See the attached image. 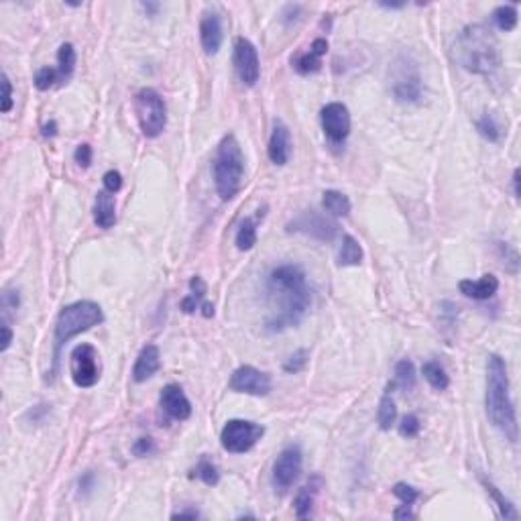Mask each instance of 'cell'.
Instances as JSON below:
<instances>
[{
    "label": "cell",
    "mask_w": 521,
    "mask_h": 521,
    "mask_svg": "<svg viewBox=\"0 0 521 521\" xmlns=\"http://www.w3.org/2000/svg\"><path fill=\"white\" fill-rule=\"evenodd\" d=\"M267 297V332H283L297 326L312 303L308 275L299 265H279L265 281Z\"/></svg>",
    "instance_id": "obj_1"
},
{
    "label": "cell",
    "mask_w": 521,
    "mask_h": 521,
    "mask_svg": "<svg viewBox=\"0 0 521 521\" xmlns=\"http://www.w3.org/2000/svg\"><path fill=\"white\" fill-rule=\"evenodd\" d=\"M92 487H94V474H92V472H86V474L80 478V491L88 493V491H92Z\"/></svg>",
    "instance_id": "obj_48"
},
{
    "label": "cell",
    "mask_w": 521,
    "mask_h": 521,
    "mask_svg": "<svg viewBox=\"0 0 521 521\" xmlns=\"http://www.w3.org/2000/svg\"><path fill=\"white\" fill-rule=\"evenodd\" d=\"M493 21H495V25H497L501 31L509 33V31H513V29L518 27V8H516L513 4L497 6V8L493 10Z\"/></svg>",
    "instance_id": "obj_32"
},
{
    "label": "cell",
    "mask_w": 521,
    "mask_h": 521,
    "mask_svg": "<svg viewBox=\"0 0 521 521\" xmlns=\"http://www.w3.org/2000/svg\"><path fill=\"white\" fill-rule=\"evenodd\" d=\"M94 222L98 224V229H113L116 224V206H115V194L102 189L96 194V202H94Z\"/></svg>",
    "instance_id": "obj_21"
},
{
    "label": "cell",
    "mask_w": 521,
    "mask_h": 521,
    "mask_svg": "<svg viewBox=\"0 0 521 521\" xmlns=\"http://www.w3.org/2000/svg\"><path fill=\"white\" fill-rule=\"evenodd\" d=\"M56 82H59V71L56 67H41L35 73V88L37 90H49Z\"/></svg>",
    "instance_id": "obj_35"
},
{
    "label": "cell",
    "mask_w": 521,
    "mask_h": 521,
    "mask_svg": "<svg viewBox=\"0 0 521 521\" xmlns=\"http://www.w3.org/2000/svg\"><path fill=\"white\" fill-rule=\"evenodd\" d=\"M513 194L516 198H520V170L513 172Z\"/></svg>",
    "instance_id": "obj_52"
},
{
    "label": "cell",
    "mask_w": 521,
    "mask_h": 521,
    "mask_svg": "<svg viewBox=\"0 0 521 521\" xmlns=\"http://www.w3.org/2000/svg\"><path fill=\"white\" fill-rule=\"evenodd\" d=\"M222 39H224V33H222L220 16L216 12H206L204 19L200 21V43H202V49L208 56H216L220 51V47H222Z\"/></svg>",
    "instance_id": "obj_18"
},
{
    "label": "cell",
    "mask_w": 521,
    "mask_h": 521,
    "mask_svg": "<svg viewBox=\"0 0 521 521\" xmlns=\"http://www.w3.org/2000/svg\"><path fill=\"white\" fill-rule=\"evenodd\" d=\"M159 406L175 421H183L192 415L189 400L185 397L183 389L175 383H170V385L163 387V391L159 395Z\"/></svg>",
    "instance_id": "obj_16"
},
{
    "label": "cell",
    "mask_w": 521,
    "mask_h": 521,
    "mask_svg": "<svg viewBox=\"0 0 521 521\" xmlns=\"http://www.w3.org/2000/svg\"><path fill=\"white\" fill-rule=\"evenodd\" d=\"M308 358H310V352H308L305 348L295 350L290 358L283 362V371H286V373H290V375H295V373L303 371V369H305V364H308Z\"/></svg>",
    "instance_id": "obj_34"
},
{
    "label": "cell",
    "mask_w": 521,
    "mask_h": 521,
    "mask_svg": "<svg viewBox=\"0 0 521 521\" xmlns=\"http://www.w3.org/2000/svg\"><path fill=\"white\" fill-rule=\"evenodd\" d=\"M206 291H208V288H206V283H204V279H202L200 275L192 277V281H189V293H192V295L204 299V297H206Z\"/></svg>",
    "instance_id": "obj_44"
},
{
    "label": "cell",
    "mask_w": 521,
    "mask_h": 521,
    "mask_svg": "<svg viewBox=\"0 0 521 521\" xmlns=\"http://www.w3.org/2000/svg\"><path fill=\"white\" fill-rule=\"evenodd\" d=\"M290 232H301L310 238L328 242L336 236L338 232V224L334 220H330L328 216L316 212V210H303L299 216H295L288 224Z\"/></svg>",
    "instance_id": "obj_12"
},
{
    "label": "cell",
    "mask_w": 521,
    "mask_h": 521,
    "mask_svg": "<svg viewBox=\"0 0 521 521\" xmlns=\"http://www.w3.org/2000/svg\"><path fill=\"white\" fill-rule=\"evenodd\" d=\"M395 383H391L385 391V395L381 397L379 402V409H377V419H379V426L381 430H391V426L395 424L397 419V407H395V402L391 397V389H393Z\"/></svg>",
    "instance_id": "obj_26"
},
{
    "label": "cell",
    "mask_w": 521,
    "mask_h": 521,
    "mask_svg": "<svg viewBox=\"0 0 521 521\" xmlns=\"http://www.w3.org/2000/svg\"><path fill=\"white\" fill-rule=\"evenodd\" d=\"M10 108H12V84L8 80V76L2 73V102H0V111L6 115V113H10Z\"/></svg>",
    "instance_id": "obj_40"
},
{
    "label": "cell",
    "mask_w": 521,
    "mask_h": 521,
    "mask_svg": "<svg viewBox=\"0 0 521 521\" xmlns=\"http://www.w3.org/2000/svg\"><path fill=\"white\" fill-rule=\"evenodd\" d=\"M265 428L248 419H229L220 432V444L231 454H244L257 446L263 438Z\"/></svg>",
    "instance_id": "obj_8"
},
{
    "label": "cell",
    "mask_w": 521,
    "mask_h": 521,
    "mask_svg": "<svg viewBox=\"0 0 521 521\" xmlns=\"http://www.w3.org/2000/svg\"><path fill=\"white\" fill-rule=\"evenodd\" d=\"M102 183H104V189H106V192L116 194V192H120V187H122V175L118 174L116 170H111V172L104 174Z\"/></svg>",
    "instance_id": "obj_43"
},
{
    "label": "cell",
    "mask_w": 521,
    "mask_h": 521,
    "mask_svg": "<svg viewBox=\"0 0 521 521\" xmlns=\"http://www.w3.org/2000/svg\"><path fill=\"white\" fill-rule=\"evenodd\" d=\"M161 369V352L155 345H147L141 348L135 367H132V379L135 383H145Z\"/></svg>",
    "instance_id": "obj_19"
},
{
    "label": "cell",
    "mask_w": 521,
    "mask_h": 521,
    "mask_svg": "<svg viewBox=\"0 0 521 521\" xmlns=\"http://www.w3.org/2000/svg\"><path fill=\"white\" fill-rule=\"evenodd\" d=\"M69 375L76 387L90 389L100 381V354L92 345H78L69 354Z\"/></svg>",
    "instance_id": "obj_9"
},
{
    "label": "cell",
    "mask_w": 521,
    "mask_h": 521,
    "mask_svg": "<svg viewBox=\"0 0 521 521\" xmlns=\"http://www.w3.org/2000/svg\"><path fill=\"white\" fill-rule=\"evenodd\" d=\"M236 248L238 251H251L257 244V220L255 218H244L236 231Z\"/></svg>",
    "instance_id": "obj_29"
},
{
    "label": "cell",
    "mask_w": 521,
    "mask_h": 521,
    "mask_svg": "<svg viewBox=\"0 0 521 521\" xmlns=\"http://www.w3.org/2000/svg\"><path fill=\"white\" fill-rule=\"evenodd\" d=\"M73 161L82 167V170H88L92 165V147L88 143H82L76 147L73 151Z\"/></svg>",
    "instance_id": "obj_39"
},
{
    "label": "cell",
    "mask_w": 521,
    "mask_h": 521,
    "mask_svg": "<svg viewBox=\"0 0 521 521\" xmlns=\"http://www.w3.org/2000/svg\"><path fill=\"white\" fill-rule=\"evenodd\" d=\"M301 14H303V8L299 4H288L281 12V21H283L286 27H291L301 19Z\"/></svg>",
    "instance_id": "obj_42"
},
{
    "label": "cell",
    "mask_w": 521,
    "mask_h": 521,
    "mask_svg": "<svg viewBox=\"0 0 521 521\" xmlns=\"http://www.w3.org/2000/svg\"><path fill=\"white\" fill-rule=\"evenodd\" d=\"M476 130H478V135H481L483 139H487L489 143H499V141L503 139V128H501V124L497 122L495 115H491V113H485V115L476 120Z\"/></svg>",
    "instance_id": "obj_28"
},
{
    "label": "cell",
    "mask_w": 521,
    "mask_h": 521,
    "mask_svg": "<svg viewBox=\"0 0 521 521\" xmlns=\"http://www.w3.org/2000/svg\"><path fill=\"white\" fill-rule=\"evenodd\" d=\"M267 155L271 159L273 165H288L291 157V135L288 124L283 120H275L273 122V132L269 137V145H267Z\"/></svg>",
    "instance_id": "obj_15"
},
{
    "label": "cell",
    "mask_w": 521,
    "mask_h": 521,
    "mask_svg": "<svg viewBox=\"0 0 521 521\" xmlns=\"http://www.w3.org/2000/svg\"><path fill=\"white\" fill-rule=\"evenodd\" d=\"M192 476H196V478H200L204 485H208V487H216L218 483H220V472H218V468H216V464L212 463L208 456H202L198 464H196V468L192 470Z\"/></svg>",
    "instance_id": "obj_31"
},
{
    "label": "cell",
    "mask_w": 521,
    "mask_h": 521,
    "mask_svg": "<svg viewBox=\"0 0 521 521\" xmlns=\"http://www.w3.org/2000/svg\"><path fill=\"white\" fill-rule=\"evenodd\" d=\"M487 415L491 424L511 442L516 444L520 438L518 413L509 391V375L507 364L499 354H491L487 360V395H485Z\"/></svg>",
    "instance_id": "obj_2"
},
{
    "label": "cell",
    "mask_w": 521,
    "mask_h": 521,
    "mask_svg": "<svg viewBox=\"0 0 521 521\" xmlns=\"http://www.w3.org/2000/svg\"><path fill=\"white\" fill-rule=\"evenodd\" d=\"M172 518H174V520H198V518H200V511H198V509H194V507H189V509L175 511Z\"/></svg>",
    "instance_id": "obj_47"
},
{
    "label": "cell",
    "mask_w": 521,
    "mask_h": 521,
    "mask_svg": "<svg viewBox=\"0 0 521 521\" xmlns=\"http://www.w3.org/2000/svg\"><path fill=\"white\" fill-rule=\"evenodd\" d=\"M326 51H328V41L324 37H318L308 51H301L291 59V65L299 76H312L322 69V58L326 56Z\"/></svg>",
    "instance_id": "obj_17"
},
{
    "label": "cell",
    "mask_w": 521,
    "mask_h": 521,
    "mask_svg": "<svg viewBox=\"0 0 521 521\" xmlns=\"http://www.w3.org/2000/svg\"><path fill=\"white\" fill-rule=\"evenodd\" d=\"M320 124L332 145H343L350 135V113L343 102H330L320 113Z\"/></svg>",
    "instance_id": "obj_14"
},
{
    "label": "cell",
    "mask_w": 521,
    "mask_h": 521,
    "mask_svg": "<svg viewBox=\"0 0 521 521\" xmlns=\"http://www.w3.org/2000/svg\"><path fill=\"white\" fill-rule=\"evenodd\" d=\"M421 373H424V379H426L436 391H446V389H448L450 379H448V375H446V371H444V367H442L440 362H436V360L424 362Z\"/></svg>",
    "instance_id": "obj_27"
},
{
    "label": "cell",
    "mask_w": 521,
    "mask_h": 521,
    "mask_svg": "<svg viewBox=\"0 0 521 521\" xmlns=\"http://www.w3.org/2000/svg\"><path fill=\"white\" fill-rule=\"evenodd\" d=\"M393 518H395V520H413V518H415V513H413L409 507L402 505L400 509H395V511H393Z\"/></svg>",
    "instance_id": "obj_49"
},
{
    "label": "cell",
    "mask_w": 521,
    "mask_h": 521,
    "mask_svg": "<svg viewBox=\"0 0 521 521\" xmlns=\"http://www.w3.org/2000/svg\"><path fill=\"white\" fill-rule=\"evenodd\" d=\"M481 483H483V487H485V491L491 495V499L495 501V505L499 507V516L503 518V520H520V513H518V509H516V505L499 491V487L495 485V483H491L489 478H485V476H481Z\"/></svg>",
    "instance_id": "obj_23"
},
{
    "label": "cell",
    "mask_w": 521,
    "mask_h": 521,
    "mask_svg": "<svg viewBox=\"0 0 521 521\" xmlns=\"http://www.w3.org/2000/svg\"><path fill=\"white\" fill-rule=\"evenodd\" d=\"M322 487V478L320 476H312L295 495V501H293V509H295V516L299 520H305L310 518V511L314 507V501H316V495Z\"/></svg>",
    "instance_id": "obj_22"
},
{
    "label": "cell",
    "mask_w": 521,
    "mask_h": 521,
    "mask_svg": "<svg viewBox=\"0 0 521 521\" xmlns=\"http://www.w3.org/2000/svg\"><path fill=\"white\" fill-rule=\"evenodd\" d=\"M229 387L234 393H246L255 397H265L271 393V377L251 364H242L232 373Z\"/></svg>",
    "instance_id": "obj_13"
},
{
    "label": "cell",
    "mask_w": 521,
    "mask_h": 521,
    "mask_svg": "<svg viewBox=\"0 0 521 521\" xmlns=\"http://www.w3.org/2000/svg\"><path fill=\"white\" fill-rule=\"evenodd\" d=\"M0 330H2V340H0L2 345H0V350H2V352H6L8 347L12 345V330H10V326H8V322H6V320L2 322V328H0Z\"/></svg>",
    "instance_id": "obj_45"
},
{
    "label": "cell",
    "mask_w": 521,
    "mask_h": 521,
    "mask_svg": "<svg viewBox=\"0 0 521 521\" xmlns=\"http://www.w3.org/2000/svg\"><path fill=\"white\" fill-rule=\"evenodd\" d=\"M454 59L459 65L476 76H493L501 67V49L497 37L487 25H468L456 37Z\"/></svg>",
    "instance_id": "obj_3"
},
{
    "label": "cell",
    "mask_w": 521,
    "mask_h": 521,
    "mask_svg": "<svg viewBox=\"0 0 521 521\" xmlns=\"http://www.w3.org/2000/svg\"><path fill=\"white\" fill-rule=\"evenodd\" d=\"M395 387H402L404 391L415 389V367L409 358H404L395 364Z\"/></svg>",
    "instance_id": "obj_33"
},
{
    "label": "cell",
    "mask_w": 521,
    "mask_h": 521,
    "mask_svg": "<svg viewBox=\"0 0 521 521\" xmlns=\"http://www.w3.org/2000/svg\"><path fill=\"white\" fill-rule=\"evenodd\" d=\"M200 310H202V316H204V318H212V316H214V305H212L210 301H202Z\"/></svg>",
    "instance_id": "obj_51"
},
{
    "label": "cell",
    "mask_w": 521,
    "mask_h": 521,
    "mask_svg": "<svg viewBox=\"0 0 521 521\" xmlns=\"http://www.w3.org/2000/svg\"><path fill=\"white\" fill-rule=\"evenodd\" d=\"M322 208L328 214L336 216V218H345V216L350 214L352 206H350V200H348L347 194H343L338 189H326L322 194Z\"/></svg>",
    "instance_id": "obj_24"
},
{
    "label": "cell",
    "mask_w": 521,
    "mask_h": 521,
    "mask_svg": "<svg viewBox=\"0 0 521 521\" xmlns=\"http://www.w3.org/2000/svg\"><path fill=\"white\" fill-rule=\"evenodd\" d=\"M212 175L216 192L222 202H229L240 192L244 177V155L234 135H227L218 143L212 161Z\"/></svg>",
    "instance_id": "obj_5"
},
{
    "label": "cell",
    "mask_w": 521,
    "mask_h": 521,
    "mask_svg": "<svg viewBox=\"0 0 521 521\" xmlns=\"http://www.w3.org/2000/svg\"><path fill=\"white\" fill-rule=\"evenodd\" d=\"M400 434L404 436V438H415L417 434H419V430H421V424H419V419H417V415H413V413H407L402 417V421H400Z\"/></svg>",
    "instance_id": "obj_37"
},
{
    "label": "cell",
    "mask_w": 521,
    "mask_h": 521,
    "mask_svg": "<svg viewBox=\"0 0 521 521\" xmlns=\"http://www.w3.org/2000/svg\"><path fill=\"white\" fill-rule=\"evenodd\" d=\"M155 450H157L155 440H153V438H149V436H143V438H139V440L132 444V454H135V456H139V459L151 456Z\"/></svg>",
    "instance_id": "obj_38"
},
{
    "label": "cell",
    "mask_w": 521,
    "mask_h": 521,
    "mask_svg": "<svg viewBox=\"0 0 521 521\" xmlns=\"http://www.w3.org/2000/svg\"><path fill=\"white\" fill-rule=\"evenodd\" d=\"M459 290L461 293H464L466 297L470 299H476V301H485V299H491L497 290H499V279L491 273L483 275L481 279L472 281V279H463L459 283Z\"/></svg>",
    "instance_id": "obj_20"
},
{
    "label": "cell",
    "mask_w": 521,
    "mask_h": 521,
    "mask_svg": "<svg viewBox=\"0 0 521 521\" xmlns=\"http://www.w3.org/2000/svg\"><path fill=\"white\" fill-rule=\"evenodd\" d=\"M102 322H104L102 308L90 299L69 303L59 312L58 320H56V330H54V373L58 371L61 348L65 347L73 336H78Z\"/></svg>",
    "instance_id": "obj_4"
},
{
    "label": "cell",
    "mask_w": 521,
    "mask_h": 521,
    "mask_svg": "<svg viewBox=\"0 0 521 521\" xmlns=\"http://www.w3.org/2000/svg\"><path fill=\"white\" fill-rule=\"evenodd\" d=\"M139 8H141L147 16H157L159 10H161V4H159V2H139Z\"/></svg>",
    "instance_id": "obj_46"
},
{
    "label": "cell",
    "mask_w": 521,
    "mask_h": 521,
    "mask_svg": "<svg viewBox=\"0 0 521 521\" xmlns=\"http://www.w3.org/2000/svg\"><path fill=\"white\" fill-rule=\"evenodd\" d=\"M391 94L400 104H417L424 98V80L417 61L411 56H400L389 69Z\"/></svg>",
    "instance_id": "obj_6"
},
{
    "label": "cell",
    "mask_w": 521,
    "mask_h": 521,
    "mask_svg": "<svg viewBox=\"0 0 521 521\" xmlns=\"http://www.w3.org/2000/svg\"><path fill=\"white\" fill-rule=\"evenodd\" d=\"M393 495L402 501V505H406V507H411L417 499H419V491L415 489V487H411V485H407V483H397L395 487H393Z\"/></svg>",
    "instance_id": "obj_36"
},
{
    "label": "cell",
    "mask_w": 521,
    "mask_h": 521,
    "mask_svg": "<svg viewBox=\"0 0 521 521\" xmlns=\"http://www.w3.org/2000/svg\"><path fill=\"white\" fill-rule=\"evenodd\" d=\"M381 6H385V8H391V10H395V8H404L406 4H387V2H381Z\"/></svg>",
    "instance_id": "obj_53"
},
{
    "label": "cell",
    "mask_w": 521,
    "mask_h": 521,
    "mask_svg": "<svg viewBox=\"0 0 521 521\" xmlns=\"http://www.w3.org/2000/svg\"><path fill=\"white\" fill-rule=\"evenodd\" d=\"M362 263V248L358 244V240L350 234L343 236V246L338 253V265L340 267H356Z\"/></svg>",
    "instance_id": "obj_25"
},
{
    "label": "cell",
    "mask_w": 521,
    "mask_h": 521,
    "mask_svg": "<svg viewBox=\"0 0 521 521\" xmlns=\"http://www.w3.org/2000/svg\"><path fill=\"white\" fill-rule=\"evenodd\" d=\"M303 468V454L297 444H291L281 450L277 461L273 463V472H271V483L273 489L279 493H288L295 481L299 478Z\"/></svg>",
    "instance_id": "obj_10"
},
{
    "label": "cell",
    "mask_w": 521,
    "mask_h": 521,
    "mask_svg": "<svg viewBox=\"0 0 521 521\" xmlns=\"http://www.w3.org/2000/svg\"><path fill=\"white\" fill-rule=\"evenodd\" d=\"M76 61H78L76 47H73L71 43H63L58 51L59 82H65V80L71 78V73H73V69H76Z\"/></svg>",
    "instance_id": "obj_30"
},
{
    "label": "cell",
    "mask_w": 521,
    "mask_h": 521,
    "mask_svg": "<svg viewBox=\"0 0 521 521\" xmlns=\"http://www.w3.org/2000/svg\"><path fill=\"white\" fill-rule=\"evenodd\" d=\"M21 305V297H19V291L14 290H6L2 293V310H4V318L8 316V312L12 310H19Z\"/></svg>",
    "instance_id": "obj_41"
},
{
    "label": "cell",
    "mask_w": 521,
    "mask_h": 521,
    "mask_svg": "<svg viewBox=\"0 0 521 521\" xmlns=\"http://www.w3.org/2000/svg\"><path fill=\"white\" fill-rule=\"evenodd\" d=\"M58 135V122L56 120H49L47 124H43V137H56Z\"/></svg>",
    "instance_id": "obj_50"
},
{
    "label": "cell",
    "mask_w": 521,
    "mask_h": 521,
    "mask_svg": "<svg viewBox=\"0 0 521 521\" xmlns=\"http://www.w3.org/2000/svg\"><path fill=\"white\" fill-rule=\"evenodd\" d=\"M135 106V115L139 120L141 132L147 139H157L165 126H167V106L165 100L161 98V94L153 88H141L135 94L132 100Z\"/></svg>",
    "instance_id": "obj_7"
},
{
    "label": "cell",
    "mask_w": 521,
    "mask_h": 521,
    "mask_svg": "<svg viewBox=\"0 0 521 521\" xmlns=\"http://www.w3.org/2000/svg\"><path fill=\"white\" fill-rule=\"evenodd\" d=\"M232 63H234V71L238 76V80L253 88L257 86L259 78H261V61H259V51L257 47L244 39V37H238L234 41V56H232Z\"/></svg>",
    "instance_id": "obj_11"
}]
</instances>
